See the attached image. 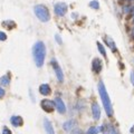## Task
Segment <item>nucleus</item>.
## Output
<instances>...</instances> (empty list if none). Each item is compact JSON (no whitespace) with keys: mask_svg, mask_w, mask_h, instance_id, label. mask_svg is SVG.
Listing matches in <instances>:
<instances>
[{"mask_svg":"<svg viewBox=\"0 0 134 134\" xmlns=\"http://www.w3.org/2000/svg\"><path fill=\"white\" fill-rule=\"evenodd\" d=\"M33 55L37 67H41L45 62V56H46V47L43 41H37L33 47Z\"/></svg>","mask_w":134,"mask_h":134,"instance_id":"nucleus-1","label":"nucleus"},{"mask_svg":"<svg viewBox=\"0 0 134 134\" xmlns=\"http://www.w3.org/2000/svg\"><path fill=\"white\" fill-rule=\"evenodd\" d=\"M98 93L101 95L102 102H103V105H104V108H105V112H106L107 116H112L113 115V106H112L110 96H108L107 91H106V88H105L103 82L98 83Z\"/></svg>","mask_w":134,"mask_h":134,"instance_id":"nucleus-2","label":"nucleus"},{"mask_svg":"<svg viewBox=\"0 0 134 134\" xmlns=\"http://www.w3.org/2000/svg\"><path fill=\"white\" fill-rule=\"evenodd\" d=\"M34 10H35V14H36V16L38 17V19H39L40 21L46 22V21L49 20V18H50L49 11H48V9L45 7V6L37 5V6H35Z\"/></svg>","mask_w":134,"mask_h":134,"instance_id":"nucleus-3","label":"nucleus"},{"mask_svg":"<svg viewBox=\"0 0 134 134\" xmlns=\"http://www.w3.org/2000/svg\"><path fill=\"white\" fill-rule=\"evenodd\" d=\"M40 105H41V108H43L44 111L48 112V113H50V112H53L55 110V103L52 102L50 100H43Z\"/></svg>","mask_w":134,"mask_h":134,"instance_id":"nucleus-4","label":"nucleus"},{"mask_svg":"<svg viewBox=\"0 0 134 134\" xmlns=\"http://www.w3.org/2000/svg\"><path fill=\"white\" fill-rule=\"evenodd\" d=\"M67 12V5L65 2H59L55 6V14L57 16H64Z\"/></svg>","mask_w":134,"mask_h":134,"instance_id":"nucleus-5","label":"nucleus"},{"mask_svg":"<svg viewBox=\"0 0 134 134\" xmlns=\"http://www.w3.org/2000/svg\"><path fill=\"white\" fill-rule=\"evenodd\" d=\"M52 65H53V67H54V69H55L57 79H58L59 82H63V81H64V75H63V72H62V69H60L59 65H58V64H57V62H56V59H53V60H52Z\"/></svg>","mask_w":134,"mask_h":134,"instance_id":"nucleus-6","label":"nucleus"},{"mask_svg":"<svg viewBox=\"0 0 134 134\" xmlns=\"http://www.w3.org/2000/svg\"><path fill=\"white\" fill-rule=\"evenodd\" d=\"M54 103H55V107L57 108L58 113H60V114H64V113H65V112H66V106H65V104H64V102H63L62 98H59V97L55 98Z\"/></svg>","mask_w":134,"mask_h":134,"instance_id":"nucleus-7","label":"nucleus"},{"mask_svg":"<svg viewBox=\"0 0 134 134\" xmlns=\"http://www.w3.org/2000/svg\"><path fill=\"white\" fill-rule=\"evenodd\" d=\"M102 132L103 134H119L117 130L112 124H105L102 126Z\"/></svg>","mask_w":134,"mask_h":134,"instance_id":"nucleus-8","label":"nucleus"},{"mask_svg":"<svg viewBox=\"0 0 134 134\" xmlns=\"http://www.w3.org/2000/svg\"><path fill=\"white\" fill-rule=\"evenodd\" d=\"M92 113H93V117L95 121H98L101 117V108L98 106L97 103H94L92 105Z\"/></svg>","mask_w":134,"mask_h":134,"instance_id":"nucleus-9","label":"nucleus"},{"mask_svg":"<svg viewBox=\"0 0 134 134\" xmlns=\"http://www.w3.org/2000/svg\"><path fill=\"white\" fill-rule=\"evenodd\" d=\"M44 127H45V131H46L47 134H55L54 132V127L50 123V121L48 119H44Z\"/></svg>","mask_w":134,"mask_h":134,"instance_id":"nucleus-10","label":"nucleus"},{"mask_svg":"<svg viewBox=\"0 0 134 134\" xmlns=\"http://www.w3.org/2000/svg\"><path fill=\"white\" fill-rule=\"evenodd\" d=\"M103 68V65H102V60L100 58H95L93 60V71L95 73H100Z\"/></svg>","mask_w":134,"mask_h":134,"instance_id":"nucleus-11","label":"nucleus"},{"mask_svg":"<svg viewBox=\"0 0 134 134\" xmlns=\"http://www.w3.org/2000/svg\"><path fill=\"white\" fill-rule=\"evenodd\" d=\"M10 122H11V124H12V125H14L15 127H19V126L22 125V123H24V120H22L20 116H12L11 120H10Z\"/></svg>","mask_w":134,"mask_h":134,"instance_id":"nucleus-12","label":"nucleus"},{"mask_svg":"<svg viewBox=\"0 0 134 134\" xmlns=\"http://www.w3.org/2000/svg\"><path fill=\"white\" fill-rule=\"evenodd\" d=\"M74 126H75V121L74 120L67 121L66 123H64V130H65L66 132H71L72 130H74Z\"/></svg>","mask_w":134,"mask_h":134,"instance_id":"nucleus-13","label":"nucleus"},{"mask_svg":"<svg viewBox=\"0 0 134 134\" xmlns=\"http://www.w3.org/2000/svg\"><path fill=\"white\" fill-rule=\"evenodd\" d=\"M39 92H40V93L43 94V95H49V94H50V87H49V85H47V84L40 85Z\"/></svg>","mask_w":134,"mask_h":134,"instance_id":"nucleus-14","label":"nucleus"},{"mask_svg":"<svg viewBox=\"0 0 134 134\" xmlns=\"http://www.w3.org/2000/svg\"><path fill=\"white\" fill-rule=\"evenodd\" d=\"M105 40H106V44L108 45V47H110V48L113 50V52H115L116 50V46H115V43H114V40L112 39L111 37H105Z\"/></svg>","mask_w":134,"mask_h":134,"instance_id":"nucleus-15","label":"nucleus"},{"mask_svg":"<svg viewBox=\"0 0 134 134\" xmlns=\"http://www.w3.org/2000/svg\"><path fill=\"white\" fill-rule=\"evenodd\" d=\"M100 131H102V126H98V127L97 126H92L87 130L86 134H98Z\"/></svg>","mask_w":134,"mask_h":134,"instance_id":"nucleus-16","label":"nucleus"},{"mask_svg":"<svg viewBox=\"0 0 134 134\" xmlns=\"http://www.w3.org/2000/svg\"><path fill=\"white\" fill-rule=\"evenodd\" d=\"M0 83H1L4 86L9 85V83H10V78H9V76H7V75L2 76V77L0 78Z\"/></svg>","mask_w":134,"mask_h":134,"instance_id":"nucleus-17","label":"nucleus"},{"mask_svg":"<svg viewBox=\"0 0 134 134\" xmlns=\"http://www.w3.org/2000/svg\"><path fill=\"white\" fill-rule=\"evenodd\" d=\"M97 47H98V50L101 52L102 55H103V56H106V52H105V49H104L103 45H102L101 43H97Z\"/></svg>","mask_w":134,"mask_h":134,"instance_id":"nucleus-18","label":"nucleus"},{"mask_svg":"<svg viewBox=\"0 0 134 134\" xmlns=\"http://www.w3.org/2000/svg\"><path fill=\"white\" fill-rule=\"evenodd\" d=\"M89 6H91L92 8H94V9H98V8H100V5H98V2L95 1V0H94V1H92L91 4H89Z\"/></svg>","mask_w":134,"mask_h":134,"instance_id":"nucleus-19","label":"nucleus"},{"mask_svg":"<svg viewBox=\"0 0 134 134\" xmlns=\"http://www.w3.org/2000/svg\"><path fill=\"white\" fill-rule=\"evenodd\" d=\"M4 24H5V26H10V29L15 26V22L14 21H5Z\"/></svg>","mask_w":134,"mask_h":134,"instance_id":"nucleus-20","label":"nucleus"},{"mask_svg":"<svg viewBox=\"0 0 134 134\" xmlns=\"http://www.w3.org/2000/svg\"><path fill=\"white\" fill-rule=\"evenodd\" d=\"M71 134H82V131L79 129H74L71 131Z\"/></svg>","mask_w":134,"mask_h":134,"instance_id":"nucleus-21","label":"nucleus"},{"mask_svg":"<svg viewBox=\"0 0 134 134\" xmlns=\"http://www.w3.org/2000/svg\"><path fill=\"white\" fill-rule=\"evenodd\" d=\"M7 39V36H6L5 33H2V31H0V40H6Z\"/></svg>","mask_w":134,"mask_h":134,"instance_id":"nucleus-22","label":"nucleus"},{"mask_svg":"<svg viewBox=\"0 0 134 134\" xmlns=\"http://www.w3.org/2000/svg\"><path fill=\"white\" fill-rule=\"evenodd\" d=\"M2 134H11V131L8 129V127H4V131H2Z\"/></svg>","mask_w":134,"mask_h":134,"instance_id":"nucleus-23","label":"nucleus"},{"mask_svg":"<svg viewBox=\"0 0 134 134\" xmlns=\"http://www.w3.org/2000/svg\"><path fill=\"white\" fill-rule=\"evenodd\" d=\"M131 83L134 86V72H131Z\"/></svg>","mask_w":134,"mask_h":134,"instance_id":"nucleus-24","label":"nucleus"},{"mask_svg":"<svg viewBox=\"0 0 134 134\" xmlns=\"http://www.w3.org/2000/svg\"><path fill=\"white\" fill-rule=\"evenodd\" d=\"M4 96H5V91H4V89H2L1 87H0V98L4 97Z\"/></svg>","mask_w":134,"mask_h":134,"instance_id":"nucleus-25","label":"nucleus"},{"mask_svg":"<svg viewBox=\"0 0 134 134\" xmlns=\"http://www.w3.org/2000/svg\"><path fill=\"white\" fill-rule=\"evenodd\" d=\"M56 40H57V43H58V44H62V39H59L58 35H56Z\"/></svg>","mask_w":134,"mask_h":134,"instance_id":"nucleus-26","label":"nucleus"},{"mask_svg":"<svg viewBox=\"0 0 134 134\" xmlns=\"http://www.w3.org/2000/svg\"><path fill=\"white\" fill-rule=\"evenodd\" d=\"M132 14H133V22H134V8H133V10H132Z\"/></svg>","mask_w":134,"mask_h":134,"instance_id":"nucleus-27","label":"nucleus"},{"mask_svg":"<svg viewBox=\"0 0 134 134\" xmlns=\"http://www.w3.org/2000/svg\"><path fill=\"white\" fill-rule=\"evenodd\" d=\"M132 36H133V38H134V28L132 29Z\"/></svg>","mask_w":134,"mask_h":134,"instance_id":"nucleus-28","label":"nucleus"},{"mask_svg":"<svg viewBox=\"0 0 134 134\" xmlns=\"http://www.w3.org/2000/svg\"><path fill=\"white\" fill-rule=\"evenodd\" d=\"M127 1H131V0H127Z\"/></svg>","mask_w":134,"mask_h":134,"instance_id":"nucleus-29","label":"nucleus"}]
</instances>
